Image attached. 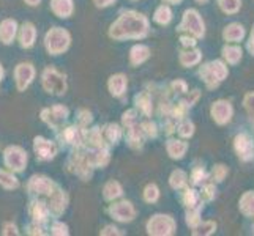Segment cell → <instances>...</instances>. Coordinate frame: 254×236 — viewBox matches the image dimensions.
Returning <instances> with one entry per match:
<instances>
[{
    "label": "cell",
    "mask_w": 254,
    "mask_h": 236,
    "mask_svg": "<svg viewBox=\"0 0 254 236\" xmlns=\"http://www.w3.org/2000/svg\"><path fill=\"white\" fill-rule=\"evenodd\" d=\"M199 58H200V52L199 50H194V52H183V54L180 55V62H182V65H185V66H191V65L197 63Z\"/></svg>",
    "instance_id": "29"
},
{
    "label": "cell",
    "mask_w": 254,
    "mask_h": 236,
    "mask_svg": "<svg viewBox=\"0 0 254 236\" xmlns=\"http://www.w3.org/2000/svg\"><path fill=\"white\" fill-rule=\"evenodd\" d=\"M127 77L124 74L112 76L109 79V90L114 96H122L127 90Z\"/></svg>",
    "instance_id": "16"
},
{
    "label": "cell",
    "mask_w": 254,
    "mask_h": 236,
    "mask_svg": "<svg viewBox=\"0 0 254 236\" xmlns=\"http://www.w3.org/2000/svg\"><path fill=\"white\" fill-rule=\"evenodd\" d=\"M5 162L13 170L21 172L25 167V164H27V153L19 146H10L5 151Z\"/></svg>",
    "instance_id": "6"
},
{
    "label": "cell",
    "mask_w": 254,
    "mask_h": 236,
    "mask_svg": "<svg viewBox=\"0 0 254 236\" xmlns=\"http://www.w3.org/2000/svg\"><path fill=\"white\" fill-rule=\"evenodd\" d=\"M204 170L202 169H196L194 172H192V183H194V185H197V183H200V180L204 178Z\"/></svg>",
    "instance_id": "41"
},
{
    "label": "cell",
    "mask_w": 254,
    "mask_h": 236,
    "mask_svg": "<svg viewBox=\"0 0 254 236\" xmlns=\"http://www.w3.org/2000/svg\"><path fill=\"white\" fill-rule=\"evenodd\" d=\"M104 136L109 139L111 143H116L120 139V129L117 125H108L106 129H104Z\"/></svg>",
    "instance_id": "32"
},
{
    "label": "cell",
    "mask_w": 254,
    "mask_h": 236,
    "mask_svg": "<svg viewBox=\"0 0 254 236\" xmlns=\"http://www.w3.org/2000/svg\"><path fill=\"white\" fill-rule=\"evenodd\" d=\"M212 115L213 118L218 121L220 125H224L226 121L231 120V115H232V107L229 106V102L226 101H218L213 104L212 107Z\"/></svg>",
    "instance_id": "14"
},
{
    "label": "cell",
    "mask_w": 254,
    "mask_h": 236,
    "mask_svg": "<svg viewBox=\"0 0 254 236\" xmlns=\"http://www.w3.org/2000/svg\"><path fill=\"white\" fill-rule=\"evenodd\" d=\"M114 2V0H95L96 6H108Z\"/></svg>",
    "instance_id": "48"
},
{
    "label": "cell",
    "mask_w": 254,
    "mask_h": 236,
    "mask_svg": "<svg viewBox=\"0 0 254 236\" xmlns=\"http://www.w3.org/2000/svg\"><path fill=\"white\" fill-rule=\"evenodd\" d=\"M69 45V35L64 29L56 27L46 35V47L52 55H59L66 50Z\"/></svg>",
    "instance_id": "2"
},
{
    "label": "cell",
    "mask_w": 254,
    "mask_h": 236,
    "mask_svg": "<svg viewBox=\"0 0 254 236\" xmlns=\"http://www.w3.org/2000/svg\"><path fill=\"white\" fill-rule=\"evenodd\" d=\"M199 2H205V0H199Z\"/></svg>",
    "instance_id": "53"
},
{
    "label": "cell",
    "mask_w": 254,
    "mask_h": 236,
    "mask_svg": "<svg viewBox=\"0 0 254 236\" xmlns=\"http://www.w3.org/2000/svg\"><path fill=\"white\" fill-rule=\"evenodd\" d=\"M147 58H148V49L145 46L139 45V46H134L133 49H131V63L133 65L142 63Z\"/></svg>",
    "instance_id": "22"
},
{
    "label": "cell",
    "mask_w": 254,
    "mask_h": 236,
    "mask_svg": "<svg viewBox=\"0 0 254 236\" xmlns=\"http://www.w3.org/2000/svg\"><path fill=\"white\" fill-rule=\"evenodd\" d=\"M48 213H49V209L45 206V203H33L32 208H30V214L33 217V221H37V222H41V221H46L48 219Z\"/></svg>",
    "instance_id": "23"
},
{
    "label": "cell",
    "mask_w": 254,
    "mask_h": 236,
    "mask_svg": "<svg viewBox=\"0 0 254 236\" xmlns=\"http://www.w3.org/2000/svg\"><path fill=\"white\" fill-rule=\"evenodd\" d=\"M182 43H183L185 46H194V45H196L194 38H190V37H183V38H182Z\"/></svg>",
    "instance_id": "47"
},
{
    "label": "cell",
    "mask_w": 254,
    "mask_h": 236,
    "mask_svg": "<svg viewBox=\"0 0 254 236\" xmlns=\"http://www.w3.org/2000/svg\"><path fill=\"white\" fill-rule=\"evenodd\" d=\"M223 54L227 58V62L231 63H237L239 60L242 58V49L240 47H224Z\"/></svg>",
    "instance_id": "31"
},
{
    "label": "cell",
    "mask_w": 254,
    "mask_h": 236,
    "mask_svg": "<svg viewBox=\"0 0 254 236\" xmlns=\"http://www.w3.org/2000/svg\"><path fill=\"white\" fill-rule=\"evenodd\" d=\"M52 11L59 17H68L73 13L71 0H52Z\"/></svg>",
    "instance_id": "18"
},
{
    "label": "cell",
    "mask_w": 254,
    "mask_h": 236,
    "mask_svg": "<svg viewBox=\"0 0 254 236\" xmlns=\"http://www.w3.org/2000/svg\"><path fill=\"white\" fill-rule=\"evenodd\" d=\"M142 129L145 131V133L148 134V136H156V129H155V125H150V123H144L142 125Z\"/></svg>",
    "instance_id": "42"
},
{
    "label": "cell",
    "mask_w": 254,
    "mask_h": 236,
    "mask_svg": "<svg viewBox=\"0 0 254 236\" xmlns=\"http://www.w3.org/2000/svg\"><path fill=\"white\" fill-rule=\"evenodd\" d=\"M166 2H171V3H175V2H180V0H166Z\"/></svg>",
    "instance_id": "51"
},
{
    "label": "cell",
    "mask_w": 254,
    "mask_h": 236,
    "mask_svg": "<svg viewBox=\"0 0 254 236\" xmlns=\"http://www.w3.org/2000/svg\"><path fill=\"white\" fill-rule=\"evenodd\" d=\"M64 139L68 143H76L79 145L82 142V133L77 128H68L65 133H64Z\"/></svg>",
    "instance_id": "26"
},
{
    "label": "cell",
    "mask_w": 254,
    "mask_h": 236,
    "mask_svg": "<svg viewBox=\"0 0 254 236\" xmlns=\"http://www.w3.org/2000/svg\"><path fill=\"white\" fill-rule=\"evenodd\" d=\"M136 102H137V107L141 109L145 115L152 112V104H150V98H148L147 93H141L136 96Z\"/></svg>",
    "instance_id": "28"
},
{
    "label": "cell",
    "mask_w": 254,
    "mask_h": 236,
    "mask_svg": "<svg viewBox=\"0 0 254 236\" xmlns=\"http://www.w3.org/2000/svg\"><path fill=\"white\" fill-rule=\"evenodd\" d=\"M16 35V22L13 19H5L0 24V41L3 45H10Z\"/></svg>",
    "instance_id": "15"
},
{
    "label": "cell",
    "mask_w": 254,
    "mask_h": 236,
    "mask_svg": "<svg viewBox=\"0 0 254 236\" xmlns=\"http://www.w3.org/2000/svg\"><path fill=\"white\" fill-rule=\"evenodd\" d=\"M158 195H160V192H158V188H156L155 185H148L145 188L144 197H145L147 202H156V200H158Z\"/></svg>",
    "instance_id": "35"
},
{
    "label": "cell",
    "mask_w": 254,
    "mask_h": 236,
    "mask_svg": "<svg viewBox=\"0 0 254 236\" xmlns=\"http://www.w3.org/2000/svg\"><path fill=\"white\" fill-rule=\"evenodd\" d=\"M226 173H227V169L224 167V165H216V167L213 169V177L216 178V181H223Z\"/></svg>",
    "instance_id": "38"
},
{
    "label": "cell",
    "mask_w": 254,
    "mask_h": 236,
    "mask_svg": "<svg viewBox=\"0 0 254 236\" xmlns=\"http://www.w3.org/2000/svg\"><path fill=\"white\" fill-rule=\"evenodd\" d=\"M109 213L114 216V219H117L120 222H129L134 219L136 211L133 205L129 202H120V203H114L109 208Z\"/></svg>",
    "instance_id": "7"
},
{
    "label": "cell",
    "mask_w": 254,
    "mask_h": 236,
    "mask_svg": "<svg viewBox=\"0 0 254 236\" xmlns=\"http://www.w3.org/2000/svg\"><path fill=\"white\" fill-rule=\"evenodd\" d=\"M245 106H247V109L254 115V93L248 94L247 98H245Z\"/></svg>",
    "instance_id": "40"
},
{
    "label": "cell",
    "mask_w": 254,
    "mask_h": 236,
    "mask_svg": "<svg viewBox=\"0 0 254 236\" xmlns=\"http://www.w3.org/2000/svg\"><path fill=\"white\" fill-rule=\"evenodd\" d=\"M29 190L32 194H40V195H51L52 194V181L45 177H32L29 183Z\"/></svg>",
    "instance_id": "12"
},
{
    "label": "cell",
    "mask_w": 254,
    "mask_h": 236,
    "mask_svg": "<svg viewBox=\"0 0 254 236\" xmlns=\"http://www.w3.org/2000/svg\"><path fill=\"white\" fill-rule=\"evenodd\" d=\"M243 27L240 24H231L229 27H226L224 30V40L226 41H239L243 38Z\"/></svg>",
    "instance_id": "21"
},
{
    "label": "cell",
    "mask_w": 254,
    "mask_h": 236,
    "mask_svg": "<svg viewBox=\"0 0 254 236\" xmlns=\"http://www.w3.org/2000/svg\"><path fill=\"white\" fill-rule=\"evenodd\" d=\"M120 235V232H117V229L116 227H112V225H109V227H106V229H104L103 232H101V235Z\"/></svg>",
    "instance_id": "45"
},
{
    "label": "cell",
    "mask_w": 254,
    "mask_h": 236,
    "mask_svg": "<svg viewBox=\"0 0 254 236\" xmlns=\"http://www.w3.org/2000/svg\"><path fill=\"white\" fill-rule=\"evenodd\" d=\"M3 235H17L16 225H13V224H5V230H3Z\"/></svg>",
    "instance_id": "43"
},
{
    "label": "cell",
    "mask_w": 254,
    "mask_h": 236,
    "mask_svg": "<svg viewBox=\"0 0 254 236\" xmlns=\"http://www.w3.org/2000/svg\"><path fill=\"white\" fill-rule=\"evenodd\" d=\"M35 35H37V32H35V27L27 22L22 25L21 29V35H19V40H21V46L22 47H32L33 43H35Z\"/></svg>",
    "instance_id": "17"
},
{
    "label": "cell",
    "mask_w": 254,
    "mask_h": 236,
    "mask_svg": "<svg viewBox=\"0 0 254 236\" xmlns=\"http://www.w3.org/2000/svg\"><path fill=\"white\" fill-rule=\"evenodd\" d=\"M43 85L49 93L56 94H64L66 90L65 76L57 73L56 69H46L45 74H43Z\"/></svg>",
    "instance_id": "4"
},
{
    "label": "cell",
    "mask_w": 254,
    "mask_h": 236,
    "mask_svg": "<svg viewBox=\"0 0 254 236\" xmlns=\"http://www.w3.org/2000/svg\"><path fill=\"white\" fill-rule=\"evenodd\" d=\"M220 6L224 13H235L240 8V0H220Z\"/></svg>",
    "instance_id": "33"
},
{
    "label": "cell",
    "mask_w": 254,
    "mask_h": 236,
    "mask_svg": "<svg viewBox=\"0 0 254 236\" xmlns=\"http://www.w3.org/2000/svg\"><path fill=\"white\" fill-rule=\"evenodd\" d=\"M188 27V30H191L196 37H202L204 35V22L200 21L199 14L194 10H188L185 13V17H183V22L180 25V30Z\"/></svg>",
    "instance_id": "9"
},
{
    "label": "cell",
    "mask_w": 254,
    "mask_h": 236,
    "mask_svg": "<svg viewBox=\"0 0 254 236\" xmlns=\"http://www.w3.org/2000/svg\"><path fill=\"white\" fill-rule=\"evenodd\" d=\"M52 233L54 235H68V229H66V225L56 222L54 225H52Z\"/></svg>",
    "instance_id": "39"
},
{
    "label": "cell",
    "mask_w": 254,
    "mask_h": 236,
    "mask_svg": "<svg viewBox=\"0 0 254 236\" xmlns=\"http://www.w3.org/2000/svg\"><path fill=\"white\" fill-rule=\"evenodd\" d=\"M180 136H183V137H191L192 136V133H194V126H192V123L191 121H185L182 126H180Z\"/></svg>",
    "instance_id": "36"
},
{
    "label": "cell",
    "mask_w": 254,
    "mask_h": 236,
    "mask_svg": "<svg viewBox=\"0 0 254 236\" xmlns=\"http://www.w3.org/2000/svg\"><path fill=\"white\" fill-rule=\"evenodd\" d=\"M171 17H172V13L169 10V6H164V5L160 6L158 10H156V13H155V21L158 24H161V25L168 24L171 21Z\"/></svg>",
    "instance_id": "27"
},
{
    "label": "cell",
    "mask_w": 254,
    "mask_h": 236,
    "mask_svg": "<svg viewBox=\"0 0 254 236\" xmlns=\"http://www.w3.org/2000/svg\"><path fill=\"white\" fill-rule=\"evenodd\" d=\"M183 202H185V205L191 209V208H194L199 202V195L196 194V190H192V189H188L187 190V194L185 197H183Z\"/></svg>",
    "instance_id": "34"
},
{
    "label": "cell",
    "mask_w": 254,
    "mask_h": 236,
    "mask_svg": "<svg viewBox=\"0 0 254 236\" xmlns=\"http://www.w3.org/2000/svg\"><path fill=\"white\" fill-rule=\"evenodd\" d=\"M14 74H16L17 89L22 92V90H25L30 85L32 79L35 76V69H33V66L30 63H21V65H17Z\"/></svg>",
    "instance_id": "10"
},
{
    "label": "cell",
    "mask_w": 254,
    "mask_h": 236,
    "mask_svg": "<svg viewBox=\"0 0 254 236\" xmlns=\"http://www.w3.org/2000/svg\"><path fill=\"white\" fill-rule=\"evenodd\" d=\"M79 113H81V120H82V125H87V123H89V121L92 120V118H90V113L87 112V110H81Z\"/></svg>",
    "instance_id": "46"
},
{
    "label": "cell",
    "mask_w": 254,
    "mask_h": 236,
    "mask_svg": "<svg viewBox=\"0 0 254 236\" xmlns=\"http://www.w3.org/2000/svg\"><path fill=\"white\" fill-rule=\"evenodd\" d=\"M51 197V203H49V209H52L56 214H60L65 209V203H66V197L62 190L52 192L49 195Z\"/></svg>",
    "instance_id": "19"
},
{
    "label": "cell",
    "mask_w": 254,
    "mask_h": 236,
    "mask_svg": "<svg viewBox=\"0 0 254 236\" xmlns=\"http://www.w3.org/2000/svg\"><path fill=\"white\" fill-rule=\"evenodd\" d=\"M227 74V69L221 62H210L200 68V76L208 87H216Z\"/></svg>",
    "instance_id": "3"
},
{
    "label": "cell",
    "mask_w": 254,
    "mask_h": 236,
    "mask_svg": "<svg viewBox=\"0 0 254 236\" xmlns=\"http://www.w3.org/2000/svg\"><path fill=\"white\" fill-rule=\"evenodd\" d=\"M185 183H187V175H185V172L175 170L171 175V186L174 189H180L182 186H185Z\"/></svg>",
    "instance_id": "30"
},
{
    "label": "cell",
    "mask_w": 254,
    "mask_h": 236,
    "mask_svg": "<svg viewBox=\"0 0 254 236\" xmlns=\"http://www.w3.org/2000/svg\"><path fill=\"white\" fill-rule=\"evenodd\" d=\"M248 49L251 50V54L254 55V29L251 32V40H250V45H248Z\"/></svg>",
    "instance_id": "49"
},
{
    "label": "cell",
    "mask_w": 254,
    "mask_h": 236,
    "mask_svg": "<svg viewBox=\"0 0 254 236\" xmlns=\"http://www.w3.org/2000/svg\"><path fill=\"white\" fill-rule=\"evenodd\" d=\"M147 230L150 235H172L174 221L171 216H153L147 224Z\"/></svg>",
    "instance_id": "5"
},
{
    "label": "cell",
    "mask_w": 254,
    "mask_h": 236,
    "mask_svg": "<svg viewBox=\"0 0 254 236\" xmlns=\"http://www.w3.org/2000/svg\"><path fill=\"white\" fill-rule=\"evenodd\" d=\"M0 185L6 189H16L17 186H19V181H17L10 172L0 170Z\"/></svg>",
    "instance_id": "25"
},
{
    "label": "cell",
    "mask_w": 254,
    "mask_h": 236,
    "mask_svg": "<svg viewBox=\"0 0 254 236\" xmlns=\"http://www.w3.org/2000/svg\"><path fill=\"white\" fill-rule=\"evenodd\" d=\"M188 145L185 142H180V141H169L168 142V153L171 154V157L174 159H180L185 154Z\"/></svg>",
    "instance_id": "20"
},
{
    "label": "cell",
    "mask_w": 254,
    "mask_h": 236,
    "mask_svg": "<svg viewBox=\"0 0 254 236\" xmlns=\"http://www.w3.org/2000/svg\"><path fill=\"white\" fill-rule=\"evenodd\" d=\"M2 76H3V71H2V66H0V79H2Z\"/></svg>",
    "instance_id": "52"
},
{
    "label": "cell",
    "mask_w": 254,
    "mask_h": 236,
    "mask_svg": "<svg viewBox=\"0 0 254 236\" xmlns=\"http://www.w3.org/2000/svg\"><path fill=\"white\" fill-rule=\"evenodd\" d=\"M43 120L52 128H57L59 125H62L65 118L68 117V109L64 106H54L52 109H46L43 110Z\"/></svg>",
    "instance_id": "8"
},
{
    "label": "cell",
    "mask_w": 254,
    "mask_h": 236,
    "mask_svg": "<svg viewBox=\"0 0 254 236\" xmlns=\"http://www.w3.org/2000/svg\"><path fill=\"white\" fill-rule=\"evenodd\" d=\"M148 24L147 19L142 14L137 13H125L120 16L116 24H112L111 27V37L116 40L124 38H142L147 35Z\"/></svg>",
    "instance_id": "1"
},
{
    "label": "cell",
    "mask_w": 254,
    "mask_h": 236,
    "mask_svg": "<svg viewBox=\"0 0 254 236\" xmlns=\"http://www.w3.org/2000/svg\"><path fill=\"white\" fill-rule=\"evenodd\" d=\"M35 151H37V156L43 161L52 159L56 156V145L43 137H37L35 139Z\"/></svg>",
    "instance_id": "13"
},
{
    "label": "cell",
    "mask_w": 254,
    "mask_h": 236,
    "mask_svg": "<svg viewBox=\"0 0 254 236\" xmlns=\"http://www.w3.org/2000/svg\"><path fill=\"white\" fill-rule=\"evenodd\" d=\"M245 206L253 208L251 214L254 216V192H248V194L243 195V198H242V208H245Z\"/></svg>",
    "instance_id": "37"
},
{
    "label": "cell",
    "mask_w": 254,
    "mask_h": 236,
    "mask_svg": "<svg viewBox=\"0 0 254 236\" xmlns=\"http://www.w3.org/2000/svg\"><path fill=\"white\" fill-rule=\"evenodd\" d=\"M122 195V188L117 181H109L106 186H104V198L106 200H114Z\"/></svg>",
    "instance_id": "24"
},
{
    "label": "cell",
    "mask_w": 254,
    "mask_h": 236,
    "mask_svg": "<svg viewBox=\"0 0 254 236\" xmlns=\"http://www.w3.org/2000/svg\"><path fill=\"white\" fill-rule=\"evenodd\" d=\"M25 2H27L30 6H35V5H38V3H40V0H25Z\"/></svg>",
    "instance_id": "50"
},
{
    "label": "cell",
    "mask_w": 254,
    "mask_h": 236,
    "mask_svg": "<svg viewBox=\"0 0 254 236\" xmlns=\"http://www.w3.org/2000/svg\"><path fill=\"white\" fill-rule=\"evenodd\" d=\"M213 192H216L213 186H205V188H204V197H205L207 200H210V198H212V197L215 195Z\"/></svg>",
    "instance_id": "44"
},
{
    "label": "cell",
    "mask_w": 254,
    "mask_h": 236,
    "mask_svg": "<svg viewBox=\"0 0 254 236\" xmlns=\"http://www.w3.org/2000/svg\"><path fill=\"white\" fill-rule=\"evenodd\" d=\"M235 151L242 161H250L254 156V146L251 139L247 134H240L235 137Z\"/></svg>",
    "instance_id": "11"
}]
</instances>
